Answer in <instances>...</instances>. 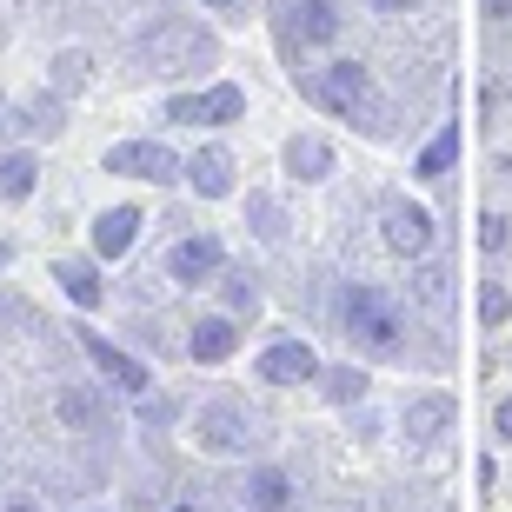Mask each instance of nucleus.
Returning <instances> with one entry per match:
<instances>
[{"label": "nucleus", "instance_id": "nucleus-1", "mask_svg": "<svg viewBox=\"0 0 512 512\" xmlns=\"http://www.w3.org/2000/svg\"><path fill=\"white\" fill-rule=\"evenodd\" d=\"M340 313H346V340L360 346V353H373V360H393V353H399L406 313H399V306L386 300L380 286H353Z\"/></svg>", "mask_w": 512, "mask_h": 512}, {"label": "nucleus", "instance_id": "nucleus-2", "mask_svg": "<svg viewBox=\"0 0 512 512\" xmlns=\"http://www.w3.org/2000/svg\"><path fill=\"white\" fill-rule=\"evenodd\" d=\"M133 60H140V74H153V80H167V74H193V60H213V34H200V27H180V20H167V27L140 34Z\"/></svg>", "mask_w": 512, "mask_h": 512}, {"label": "nucleus", "instance_id": "nucleus-3", "mask_svg": "<svg viewBox=\"0 0 512 512\" xmlns=\"http://www.w3.org/2000/svg\"><path fill=\"white\" fill-rule=\"evenodd\" d=\"M100 173H120V180H147V187H173L180 173H187V160L173 147H160V140H120V147L100 153Z\"/></svg>", "mask_w": 512, "mask_h": 512}, {"label": "nucleus", "instance_id": "nucleus-4", "mask_svg": "<svg viewBox=\"0 0 512 512\" xmlns=\"http://www.w3.org/2000/svg\"><path fill=\"white\" fill-rule=\"evenodd\" d=\"M300 87H306L313 107H326V114H360L366 100H373V74H366L360 60H333V67H320V74H306Z\"/></svg>", "mask_w": 512, "mask_h": 512}, {"label": "nucleus", "instance_id": "nucleus-5", "mask_svg": "<svg viewBox=\"0 0 512 512\" xmlns=\"http://www.w3.org/2000/svg\"><path fill=\"white\" fill-rule=\"evenodd\" d=\"M193 446L213 459H233V453H247L253 446V419L233 406V399H207L200 413H193Z\"/></svg>", "mask_w": 512, "mask_h": 512}, {"label": "nucleus", "instance_id": "nucleus-6", "mask_svg": "<svg viewBox=\"0 0 512 512\" xmlns=\"http://www.w3.org/2000/svg\"><path fill=\"white\" fill-rule=\"evenodd\" d=\"M240 114H247V87H233V80H220L207 94H173L167 100V120H180V127H227Z\"/></svg>", "mask_w": 512, "mask_h": 512}, {"label": "nucleus", "instance_id": "nucleus-7", "mask_svg": "<svg viewBox=\"0 0 512 512\" xmlns=\"http://www.w3.org/2000/svg\"><path fill=\"white\" fill-rule=\"evenodd\" d=\"M253 373H260V386H313L320 380V353L306 340H273V346H260Z\"/></svg>", "mask_w": 512, "mask_h": 512}, {"label": "nucleus", "instance_id": "nucleus-8", "mask_svg": "<svg viewBox=\"0 0 512 512\" xmlns=\"http://www.w3.org/2000/svg\"><path fill=\"white\" fill-rule=\"evenodd\" d=\"M220 266H227V247L213 233H187V240L167 247V280H180V286H213Z\"/></svg>", "mask_w": 512, "mask_h": 512}, {"label": "nucleus", "instance_id": "nucleus-9", "mask_svg": "<svg viewBox=\"0 0 512 512\" xmlns=\"http://www.w3.org/2000/svg\"><path fill=\"white\" fill-rule=\"evenodd\" d=\"M380 233H386V247H393L399 260H426V247H433V213L413 207V200H393V207L380 213Z\"/></svg>", "mask_w": 512, "mask_h": 512}, {"label": "nucleus", "instance_id": "nucleus-10", "mask_svg": "<svg viewBox=\"0 0 512 512\" xmlns=\"http://www.w3.org/2000/svg\"><path fill=\"white\" fill-rule=\"evenodd\" d=\"M453 419H459V399H453V393H419V399H406L399 433L413 439V446H433V439L453 433Z\"/></svg>", "mask_w": 512, "mask_h": 512}, {"label": "nucleus", "instance_id": "nucleus-11", "mask_svg": "<svg viewBox=\"0 0 512 512\" xmlns=\"http://www.w3.org/2000/svg\"><path fill=\"white\" fill-rule=\"evenodd\" d=\"M240 353V320L233 313H200L187 333V360L193 366H227Z\"/></svg>", "mask_w": 512, "mask_h": 512}, {"label": "nucleus", "instance_id": "nucleus-12", "mask_svg": "<svg viewBox=\"0 0 512 512\" xmlns=\"http://www.w3.org/2000/svg\"><path fill=\"white\" fill-rule=\"evenodd\" d=\"M80 346H87V360L107 373V386H127V393H153V373L133 353H120L114 340H100V333H80Z\"/></svg>", "mask_w": 512, "mask_h": 512}, {"label": "nucleus", "instance_id": "nucleus-13", "mask_svg": "<svg viewBox=\"0 0 512 512\" xmlns=\"http://www.w3.org/2000/svg\"><path fill=\"white\" fill-rule=\"evenodd\" d=\"M140 227H147V220H140V207H107L94 220V253H100V260H127L133 240H140Z\"/></svg>", "mask_w": 512, "mask_h": 512}, {"label": "nucleus", "instance_id": "nucleus-14", "mask_svg": "<svg viewBox=\"0 0 512 512\" xmlns=\"http://www.w3.org/2000/svg\"><path fill=\"white\" fill-rule=\"evenodd\" d=\"M180 180H193V193H200V200H227V193H233V153L227 147H200L187 160V173H180Z\"/></svg>", "mask_w": 512, "mask_h": 512}, {"label": "nucleus", "instance_id": "nucleus-15", "mask_svg": "<svg viewBox=\"0 0 512 512\" xmlns=\"http://www.w3.org/2000/svg\"><path fill=\"white\" fill-rule=\"evenodd\" d=\"M286 173L293 180H326L333 173V147H326L320 133H293L286 140Z\"/></svg>", "mask_w": 512, "mask_h": 512}, {"label": "nucleus", "instance_id": "nucleus-16", "mask_svg": "<svg viewBox=\"0 0 512 512\" xmlns=\"http://www.w3.org/2000/svg\"><path fill=\"white\" fill-rule=\"evenodd\" d=\"M34 187H40V160L27 147H14L7 160H0V200L20 207V200H34Z\"/></svg>", "mask_w": 512, "mask_h": 512}, {"label": "nucleus", "instance_id": "nucleus-17", "mask_svg": "<svg viewBox=\"0 0 512 512\" xmlns=\"http://www.w3.org/2000/svg\"><path fill=\"white\" fill-rule=\"evenodd\" d=\"M247 506L253 512H286L293 506V479H286L280 466H253L247 473Z\"/></svg>", "mask_w": 512, "mask_h": 512}, {"label": "nucleus", "instance_id": "nucleus-18", "mask_svg": "<svg viewBox=\"0 0 512 512\" xmlns=\"http://www.w3.org/2000/svg\"><path fill=\"white\" fill-rule=\"evenodd\" d=\"M54 280H60V293H67L74 306H87V313L107 300V286H100V273L87 260H54Z\"/></svg>", "mask_w": 512, "mask_h": 512}, {"label": "nucleus", "instance_id": "nucleus-19", "mask_svg": "<svg viewBox=\"0 0 512 512\" xmlns=\"http://www.w3.org/2000/svg\"><path fill=\"white\" fill-rule=\"evenodd\" d=\"M453 160H459V120H446V127L433 133V147L413 160V173H419V180H446V173H453Z\"/></svg>", "mask_w": 512, "mask_h": 512}, {"label": "nucleus", "instance_id": "nucleus-20", "mask_svg": "<svg viewBox=\"0 0 512 512\" xmlns=\"http://www.w3.org/2000/svg\"><path fill=\"white\" fill-rule=\"evenodd\" d=\"M293 34H300L306 47H326V40L340 34V14H333L326 0H300V7H293Z\"/></svg>", "mask_w": 512, "mask_h": 512}, {"label": "nucleus", "instance_id": "nucleus-21", "mask_svg": "<svg viewBox=\"0 0 512 512\" xmlns=\"http://www.w3.org/2000/svg\"><path fill=\"white\" fill-rule=\"evenodd\" d=\"M366 386H373V380H366L360 366H320V393L333 399V406H360Z\"/></svg>", "mask_w": 512, "mask_h": 512}, {"label": "nucleus", "instance_id": "nucleus-22", "mask_svg": "<svg viewBox=\"0 0 512 512\" xmlns=\"http://www.w3.org/2000/svg\"><path fill=\"white\" fill-rule=\"evenodd\" d=\"M227 313L233 320H253V313H260V286H253V273H227Z\"/></svg>", "mask_w": 512, "mask_h": 512}, {"label": "nucleus", "instance_id": "nucleus-23", "mask_svg": "<svg viewBox=\"0 0 512 512\" xmlns=\"http://www.w3.org/2000/svg\"><path fill=\"white\" fill-rule=\"evenodd\" d=\"M60 419H67V426H100V393H60Z\"/></svg>", "mask_w": 512, "mask_h": 512}, {"label": "nucleus", "instance_id": "nucleus-24", "mask_svg": "<svg viewBox=\"0 0 512 512\" xmlns=\"http://www.w3.org/2000/svg\"><path fill=\"white\" fill-rule=\"evenodd\" d=\"M247 220H253V233H260V240H280V207H273V200H266V193H247Z\"/></svg>", "mask_w": 512, "mask_h": 512}, {"label": "nucleus", "instance_id": "nucleus-25", "mask_svg": "<svg viewBox=\"0 0 512 512\" xmlns=\"http://www.w3.org/2000/svg\"><path fill=\"white\" fill-rule=\"evenodd\" d=\"M54 67H60V74H54V87H60V94H74L80 80L94 74V60L80 54V47H67V54H60V60H54Z\"/></svg>", "mask_w": 512, "mask_h": 512}, {"label": "nucleus", "instance_id": "nucleus-26", "mask_svg": "<svg viewBox=\"0 0 512 512\" xmlns=\"http://www.w3.org/2000/svg\"><path fill=\"white\" fill-rule=\"evenodd\" d=\"M506 213H479V253H506Z\"/></svg>", "mask_w": 512, "mask_h": 512}, {"label": "nucleus", "instance_id": "nucleus-27", "mask_svg": "<svg viewBox=\"0 0 512 512\" xmlns=\"http://www.w3.org/2000/svg\"><path fill=\"white\" fill-rule=\"evenodd\" d=\"M512 313V300H506V286H479V320L486 326H499Z\"/></svg>", "mask_w": 512, "mask_h": 512}, {"label": "nucleus", "instance_id": "nucleus-28", "mask_svg": "<svg viewBox=\"0 0 512 512\" xmlns=\"http://www.w3.org/2000/svg\"><path fill=\"white\" fill-rule=\"evenodd\" d=\"M413 293L426 306H439V300H446V273H439V266H419V273H413Z\"/></svg>", "mask_w": 512, "mask_h": 512}, {"label": "nucleus", "instance_id": "nucleus-29", "mask_svg": "<svg viewBox=\"0 0 512 512\" xmlns=\"http://www.w3.org/2000/svg\"><path fill=\"white\" fill-rule=\"evenodd\" d=\"M493 426H499V439H512V399H499V413H493Z\"/></svg>", "mask_w": 512, "mask_h": 512}, {"label": "nucleus", "instance_id": "nucleus-30", "mask_svg": "<svg viewBox=\"0 0 512 512\" xmlns=\"http://www.w3.org/2000/svg\"><path fill=\"white\" fill-rule=\"evenodd\" d=\"M373 7H380V14H406V7H413V0H373Z\"/></svg>", "mask_w": 512, "mask_h": 512}, {"label": "nucleus", "instance_id": "nucleus-31", "mask_svg": "<svg viewBox=\"0 0 512 512\" xmlns=\"http://www.w3.org/2000/svg\"><path fill=\"white\" fill-rule=\"evenodd\" d=\"M7 260H14V247H7V240H0V266H7Z\"/></svg>", "mask_w": 512, "mask_h": 512}, {"label": "nucleus", "instance_id": "nucleus-32", "mask_svg": "<svg viewBox=\"0 0 512 512\" xmlns=\"http://www.w3.org/2000/svg\"><path fill=\"white\" fill-rule=\"evenodd\" d=\"M207 7H233V0H207Z\"/></svg>", "mask_w": 512, "mask_h": 512}, {"label": "nucleus", "instance_id": "nucleus-33", "mask_svg": "<svg viewBox=\"0 0 512 512\" xmlns=\"http://www.w3.org/2000/svg\"><path fill=\"white\" fill-rule=\"evenodd\" d=\"M7 512H34V506H7Z\"/></svg>", "mask_w": 512, "mask_h": 512}, {"label": "nucleus", "instance_id": "nucleus-34", "mask_svg": "<svg viewBox=\"0 0 512 512\" xmlns=\"http://www.w3.org/2000/svg\"><path fill=\"white\" fill-rule=\"evenodd\" d=\"M173 512H193V506H173Z\"/></svg>", "mask_w": 512, "mask_h": 512}]
</instances>
